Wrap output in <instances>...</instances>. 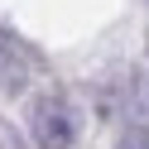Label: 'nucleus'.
I'll use <instances>...</instances> for the list:
<instances>
[{"label": "nucleus", "instance_id": "2", "mask_svg": "<svg viewBox=\"0 0 149 149\" xmlns=\"http://www.w3.org/2000/svg\"><path fill=\"white\" fill-rule=\"evenodd\" d=\"M116 149H149V130H144V125L120 130V144H116Z\"/></svg>", "mask_w": 149, "mask_h": 149}, {"label": "nucleus", "instance_id": "1", "mask_svg": "<svg viewBox=\"0 0 149 149\" xmlns=\"http://www.w3.org/2000/svg\"><path fill=\"white\" fill-rule=\"evenodd\" d=\"M29 135L39 149H72L77 139V116L63 96H39L29 106Z\"/></svg>", "mask_w": 149, "mask_h": 149}, {"label": "nucleus", "instance_id": "3", "mask_svg": "<svg viewBox=\"0 0 149 149\" xmlns=\"http://www.w3.org/2000/svg\"><path fill=\"white\" fill-rule=\"evenodd\" d=\"M0 58H5V39H0Z\"/></svg>", "mask_w": 149, "mask_h": 149}]
</instances>
